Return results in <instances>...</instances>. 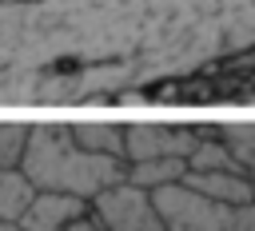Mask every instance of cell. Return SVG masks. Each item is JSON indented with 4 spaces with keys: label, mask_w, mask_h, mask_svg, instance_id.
I'll return each instance as SVG.
<instances>
[{
    "label": "cell",
    "mask_w": 255,
    "mask_h": 231,
    "mask_svg": "<svg viewBox=\"0 0 255 231\" xmlns=\"http://www.w3.org/2000/svg\"><path fill=\"white\" fill-rule=\"evenodd\" d=\"M72 139L92 151V155H112L128 163V143H124V123H104V119H84V123H68Z\"/></svg>",
    "instance_id": "7"
},
{
    "label": "cell",
    "mask_w": 255,
    "mask_h": 231,
    "mask_svg": "<svg viewBox=\"0 0 255 231\" xmlns=\"http://www.w3.org/2000/svg\"><path fill=\"white\" fill-rule=\"evenodd\" d=\"M0 231H24V227H20V223H4V219H0Z\"/></svg>",
    "instance_id": "14"
},
{
    "label": "cell",
    "mask_w": 255,
    "mask_h": 231,
    "mask_svg": "<svg viewBox=\"0 0 255 231\" xmlns=\"http://www.w3.org/2000/svg\"><path fill=\"white\" fill-rule=\"evenodd\" d=\"M183 187H191L195 195L223 203V207H247L255 203V179L247 171H187Z\"/></svg>",
    "instance_id": "6"
},
{
    "label": "cell",
    "mask_w": 255,
    "mask_h": 231,
    "mask_svg": "<svg viewBox=\"0 0 255 231\" xmlns=\"http://www.w3.org/2000/svg\"><path fill=\"white\" fill-rule=\"evenodd\" d=\"M219 139L231 147L239 171L255 179V123H219Z\"/></svg>",
    "instance_id": "11"
},
{
    "label": "cell",
    "mask_w": 255,
    "mask_h": 231,
    "mask_svg": "<svg viewBox=\"0 0 255 231\" xmlns=\"http://www.w3.org/2000/svg\"><path fill=\"white\" fill-rule=\"evenodd\" d=\"M24 143H28V123L0 119V167H20Z\"/></svg>",
    "instance_id": "12"
},
{
    "label": "cell",
    "mask_w": 255,
    "mask_h": 231,
    "mask_svg": "<svg viewBox=\"0 0 255 231\" xmlns=\"http://www.w3.org/2000/svg\"><path fill=\"white\" fill-rule=\"evenodd\" d=\"M155 207L167 223V231H255V203L247 207H223L203 195H195L183 183L151 191Z\"/></svg>",
    "instance_id": "2"
},
{
    "label": "cell",
    "mask_w": 255,
    "mask_h": 231,
    "mask_svg": "<svg viewBox=\"0 0 255 231\" xmlns=\"http://www.w3.org/2000/svg\"><path fill=\"white\" fill-rule=\"evenodd\" d=\"M92 215L104 223V231H167L155 195L135 183H116L92 199Z\"/></svg>",
    "instance_id": "3"
},
{
    "label": "cell",
    "mask_w": 255,
    "mask_h": 231,
    "mask_svg": "<svg viewBox=\"0 0 255 231\" xmlns=\"http://www.w3.org/2000/svg\"><path fill=\"white\" fill-rule=\"evenodd\" d=\"M92 203L80 195H64V191H36L32 203L20 215L24 231H68L80 215H88Z\"/></svg>",
    "instance_id": "5"
},
{
    "label": "cell",
    "mask_w": 255,
    "mask_h": 231,
    "mask_svg": "<svg viewBox=\"0 0 255 231\" xmlns=\"http://www.w3.org/2000/svg\"><path fill=\"white\" fill-rule=\"evenodd\" d=\"M32 195H36V187L28 183V175L20 167H0V219L4 223H20Z\"/></svg>",
    "instance_id": "10"
},
{
    "label": "cell",
    "mask_w": 255,
    "mask_h": 231,
    "mask_svg": "<svg viewBox=\"0 0 255 231\" xmlns=\"http://www.w3.org/2000/svg\"><path fill=\"white\" fill-rule=\"evenodd\" d=\"M203 127L191 123H124L128 163L139 159H187L199 143Z\"/></svg>",
    "instance_id": "4"
},
{
    "label": "cell",
    "mask_w": 255,
    "mask_h": 231,
    "mask_svg": "<svg viewBox=\"0 0 255 231\" xmlns=\"http://www.w3.org/2000/svg\"><path fill=\"white\" fill-rule=\"evenodd\" d=\"M20 171L36 191H64L80 199H96L100 191L128 179V163L112 155H92L72 139L68 123H32Z\"/></svg>",
    "instance_id": "1"
},
{
    "label": "cell",
    "mask_w": 255,
    "mask_h": 231,
    "mask_svg": "<svg viewBox=\"0 0 255 231\" xmlns=\"http://www.w3.org/2000/svg\"><path fill=\"white\" fill-rule=\"evenodd\" d=\"M187 171H239L231 147L219 139V123H215V127H203L195 151L187 155Z\"/></svg>",
    "instance_id": "9"
},
{
    "label": "cell",
    "mask_w": 255,
    "mask_h": 231,
    "mask_svg": "<svg viewBox=\"0 0 255 231\" xmlns=\"http://www.w3.org/2000/svg\"><path fill=\"white\" fill-rule=\"evenodd\" d=\"M68 231H104V223H100V219H96V215L88 211V215H80V219H76V223H72Z\"/></svg>",
    "instance_id": "13"
},
{
    "label": "cell",
    "mask_w": 255,
    "mask_h": 231,
    "mask_svg": "<svg viewBox=\"0 0 255 231\" xmlns=\"http://www.w3.org/2000/svg\"><path fill=\"white\" fill-rule=\"evenodd\" d=\"M183 175H187V159H139V163H128V183H135L143 191L183 183Z\"/></svg>",
    "instance_id": "8"
}]
</instances>
